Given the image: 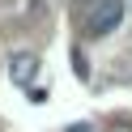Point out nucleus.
I'll return each mask as SVG.
<instances>
[{
    "mask_svg": "<svg viewBox=\"0 0 132 132\" xmlns=\"http://www.w3.org/2000/svg\"><path fill=\"white\" fill-rule=\"evenodd\" d=\"M119 21H123V0H98L89 9V17H85V30L98 38V34H111Z\"/></svg>",
    "mask_w": 132,
    "mask_h": 132,
    "instance_id": "1",
    "label": "nucleus"
},
{
    "mask_svg": "<svg viewBox=\"0 0 132 132\" xmlns=\"http://www.w3.org/2000/svg\"><path fill=\"white\" fill-rule=\"evenodd\" d=\"M34 68H38V60H34L30 51H17V55L9 60V72H13V81H17V85H21V81H30V77H34Z\"/></svg>",
    "mask_w": 132,
    "mask_h": 132,
    "instance_id": "2",
    "label": "nucleus"
},
{
    "mask_svg": "<svg viewBox=\"0 0 132 132\" xmlns=\"http://www.w3.org/2000/svg\"><path fill=\"white\" fill-rule=\"evenodd\" d=\"M68 132H89V123H72V128Z\"/></svg>",
    "mask_w": 132,
    "mask_h": 132,
    "instance_id": "3",
    "label": "nucleus"
}]
</instances>
